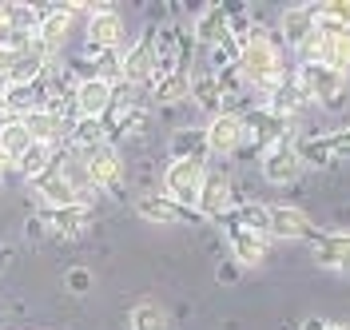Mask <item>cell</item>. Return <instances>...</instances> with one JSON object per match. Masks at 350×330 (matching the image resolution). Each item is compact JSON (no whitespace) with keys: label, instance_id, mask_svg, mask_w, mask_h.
Returning <instances> with one entry per match:
<instances>
[{"label":"cell","instance_id":"cell-1","mask_svg":"<svg viewBox=\"0 0 350 330\" xmlns=\"http://www.w3.org/2000/svg\"><path fill=\"white\" fill-rule=\"evenodd\" d=\"M286 68H291V60H286L279 36L259 32V36H255L251 44H243V52H239V76H243V84H247V92L271 96V92L279 88V80L286 76Z\"/></svg>","mask_w":350,"mask_h":330},{"label":"cell","instance_id":"cell-2","mask_svg":"<svg viewBox=\"0 0 350 330\" xmlns=\"http://www.w3.org/2000/svg\"><path fill=\"white\" fill-rule=\"evenodd\" d=\"M286 135H295L286 120H279L267 104H251V108H243V148L235 159H262Z\"/></svg>","mask_w":350,"mask_h":330},{"label":"cell","instance_id":"cell-3","mask_svg":"<svg viewBox=\"0 0 350 330\" xmlns=\"http://www.w3.org/2000/svg\"><path fill=\"white\" fill-rule=\"evenodd\" d=\"M104 52H124V16L111 4H88L84 20V60H96Z\"/></svg>","mask_w":350,"mask_h":330},{"label":"cell","instance_id":"cell-4","mask_svg":"<svg viewBox=\"0 0 350 330\" xmlns=\"http://www.w3.org/2000/svg\"><path fill=\"white\" fill-rule=\"evenodd\" d=\"M203 183H207V159H172L163 171V195L175 199L187 211H196Z\"/></svg>","mask_w":350,"mask_h":330},{"label":"cell","instance_id":"cell-5","mask_svg":"<svg viewBox=\"0 0 350 330\" xmlns=\"http://www.w3.org/2000/svg\"><path fill=\"white\" fill-rule=\"evenodd\" d=\"M295 76L306 88V96L323 108H342L347 104V76L327 64H295Z\"/></svg>","mask_w":350,"mask_h":330},{"label":"cell","instance_id":"cell-6","mask_svg":"<svg viewBox=\"0 0 350 330\" xmlns=\"http://www.w3.org/2000/svg\"><path fill=\"white\" fill-rule=\"evenodd\" d=\"M262 167V179L271 183V187H291V183H299L303 179V155H299V139L295 135H286L283 143H275L271 152L259 159Z\"/></svg>","mask_w":350,"mask_h":330},{"label":"cell","instance_id":"cell-7","mask_svg":"<svg viewBox=\"0 0 350 330\" xmlns=\"http://www.w3.org/2000/svg\"><path fill=\"white\" fill-rule=\"evenodd\" d=\"M239 191H235V179L227 167H207V183H203V195H199V219H223L235 203H239Z\"/></svg>","mask_w":350,"mask_h":330},{"label":"cell","instance_id":"cell-8","mask_svg":"<svg viewBox=\"0 0 350 330\" xmlns=\"http://www.w3.org/2000/svg\"><path fill=\"white\" fill-rule=\"evenodd\" d=\"M223 227V239H227V251H231V263L235 266H259L267 259V251H271V239L267 235H255V231H247L239 219H231V215H223L219 219Z\"/></svg>","mask_w":350,"mask_h":330},{"label":"cell","instance_id":"cell-9","mask_svg":"<svg viewBox=\"0 0 350 330\" xmlns=\"http://www.w3.org/2000/svg\"><path fill=\"white\" fill-rule=\"evenodd\" d=\"M84 167H88V179L96 191H108V195H120L124 191V155L116 148H96V152L84 155Z\"/></svg>","mask_w":350,"mask_h":330},{"label":"cell","instance_id":"cell-10","mask_svg":"<svg viewBox=\"0 0 350 330\" xmlns=\"http://www.w3.org/2000/svg\"><path fill=\"white\" fill-rule=\"evenodd\" d=\"M262 104L275 111L279 120H286V124H295V120H299V115H303L306 108H314V100L306 96V88L299 84V76H295V64L286 68V76L279 80V88L271 92V96H267Z\"/></svg>","mask_w":350,"mask_h":330},{"label":"cell","instance_id":"cell-11","mask_svg":"<svg viewBox=\"0 0 350 330\" xmlns=\"http://www.w3.org/2000/svg\"><path fill=\"white\" fill-rule=\"evenodd\" d=\"M207 152L219 155V159H235L243 148V111L239 115H231V111H219L211 115L207 124Z\"/></svg>","mask_w":350,"mask_h":330},{"label":"cell","instance_id":"cell-12","mask_svg":"<svg viewBox=\"0 0 350 330\" xmlns=\"http://www.w3.org/2000/svg\"><path fill=\"white\" fill-rule=\"evenodd\" d=\"M310 255L323 271H338L347 275L350 271V231H323L310 239Z\"/></svg>","mask_w":350,"mask_h":330},{"label":"cell","instance_id":"cell-13","mask_svg":"<svg viewBox=\"0 0 350 330\" xmlns=\"http://www.w3.org/2000/svg\"><path fill=\"white\" fill-rule=\"evenodd\" d=\"M120 68H124V84L128 88H152L155 84V56H152V32L144 36V40H135V44L124 52V60H120Z\"/></svg>","mask_w":350,"mask_h":330},{"label":"cell","instance_id":"cell-14","mask_svg":"<svg viewBox=\"0 0 350 330\" xmlns=\"http://www.w3.org/2000/svg\"><path fill=\"white\" fill-rule=\"evenodd\" d=\"M40 219L48 223V231H52V235H60V239H80L88 227H92L96 211H92V203H76V207H56V211L40 207Z\"/></svg>","mask_w":350,"mask_h":330},{"label":"cell","instance_id":"cell-15","mask_svg":"<svg viewBox=\"0 0 350 330\" xmlns=\"http://www.w3.org/2000/svg\"><path fill=\"white\" fill-rule=\"evenodd\" d=\"M135 211H139V219H148V223H203L199 219V211L179 207V203L167 199L163 191H148V195H139L135 199Z\"/></svg>","mask_w":350,"mask_h":330},{"label":"cell","instance_id":"cell-16","mask_svg":"<svg viewBox=\"0 0 350 330\" xmlns=\"http://www.w3.org/2000/svg\"><path fill=\"white\" fill-rule=\"evenodd\" d=\"M314 36V12H310V4H295V8H286L283 16H279V44L283 52H299Z\"/></svg>","mask_w":350,"mask_h":330},{"label":"cell","instance_id":"cell-17","mask_svg":"<svg viewBox=\"0 0 350 330\" xmlns=\"http://www.w3.org/2000/svg\"><path fill=\"white\" fill-rule=\"evenodd\" d=\"M111 96H116V88L108 80H100V76L80 80L76 84V115L80 120H104L111 111Z\"/></svg>","mask_w":350,"mask_h":330},{"label":"cell","instance_id":"cell-18","mask_svg":"<svg viewBox=\"0 0 350 330\" xmlns=\"http://www.w3.org/2000/svg\"><path fill=\"white\" fill-rule=\"evenodd\" d=\"M314 223L306 215L303 207H271V239H283V243H295V239H314Z\"/></svg>","mask_w":350,"mask_h":330},{"label":"cell","instance_id":"cell-19","mask_svg":"<svg viewBox=\"0 0 350 330\" xmlns=\"http://www.w3.org/2000/svg\"><path fill=\"white\" fill-rule=\"evenodd\" d=\"M60 152H64V148H60ZM32 187H36V195H40V203L48 207V211L84 203V199L76 195V187H72V183L64 179V171H60V159H56V163H52V171H48V176H40L36 183H32Z\"/></svg>","mask_w":350,"mask_h":330},{"label":"cell","instance_id":"cell-20","mask_svg":"<svg viewBox=\"0 0 350 330\" xmlns=\"http://www.w3.org/2000/svg\"><path fill=\"white\" fill-rule=\"evenodd\" d=\"M179 36H183V24H155L152 28V56H155V76L175 72L179 68Z\"/></svg>","mask_w":350,"mask_h":330},{"label":"cell","instance_id":"cell-21","mask_svg":"<svg viewBox=\"0 0 350 330\" xmlns=\"http://www.w3.org/2000/svg\"><path fill=\"white\" fill-rule=\"evenodd\" d=\"M104 143H108L104 120H76L64 135V152H72V155H88L96 148H104Z\"/></svg>","mask_w":350,"mask_h":330},{"label":"cell","instance_id":"cell-22","mask_svg":"<svg viewBox=\"0 0 350 330\" xmlns=\"http://www.w3.org/2000/svg\"><path fill=\"white\" fill-rule=\"evenodd\" d=\"M152 100L159 108H175V104H183V100H191V72H163V76H155L152 84Z\"/></svg>","mask_w":350,"mask_h":330},{"label":"cell","instance_id":"cell-23","mask_svg":"<svg viewBox=\"0 0 350 330\" xmlns=\"http://www.w3.org/2000/svg\"><path fill=\"white\" fill-rule=\"evenodd\" d=\"M191 104H199L207 111V120L223 111V92H219V80L211 68H196L191 72Z\"/></svg>","mask_w":350,"mask_h":330},{"label":"cell","instance_id":"cell-24","mask_svg":"<svg viewBox=\"0 0 350 330\" xmlns=\"http://www.w3.org/2000/svg\"><path fill=\"white\" fill-rule=\"evenodd\" d=\"M207 128L203 124H187L175 128L172 135V159H207Z\"/></svg>","mask_w":350,"mask_h":330},{"label":"cell","instance_id":"cell-25","mask_svg":"<svg viewBox=\"0 0 350 330\" xmlns=\"http://www.w3.org/2000/svg\"><path fill=\"white\" fill-rule=\"evenodd\" d=\"M310 12H314V32H350V0L310 4Z\"/></svg>","mask_w":350,"mask_h":330},{"label":"cell","instance_id":"cell-26","mask_svg":"<svg viewBox=\"0 0 350 330\" xmlns=\"http://www.w3.org/2000/svg\"><path fill=\"white\" fill-rule=\"evenodd\" d=\"M227 215L239 219L247 231H255V235H267V239H271V207H267V203H259V199H239Z\"/></svg>","mask_w":350,"mask_h":330},{"label":"cell","instance_id":"cell-27","mask_svg":"<svg viewBox=\"0 0 350 330\" xmlns=\"http://www.w3.org/2000/svg\"><path fill=\"white\" fill-rule=\"evenodd\" d=\"M28 148H32V135L24 128V120H4V128H0V152H4V159L16 167L28 155Z\"/></svg>","mask_w":350,"mask_h":330},{"label":"cell","instance_id":"cell-28","mask_svg":"<svg viewBox=\"0 0 350 330\" xmlns=\"http://www.w3.org/2000/svg\"><path fill=\"white\" fill-rule=\"evenodd\" d=\"M60 148H64V143H60ZM60 148H48V143H32V148H28V155H24L21 163H16V171H21V176L28 179V183H36L40 176H48V171H52V163L60 159Z\"/></svg>","mask_w":350,"mask_h":330},{"label":"cell","instance_id":"cell-29","mask_svg":"<svg viewBox=\"0 0 350 330\" xmlns=\"http://www.w3.org/2000/svg\"><path fill=\"white\" fill-rule=\"evenodd\" d=\"M60 171H64V179L72 183V187H76V195L84 199V203H92V195H96V187H92V179H88L84 155L60 152Z\"/></svg>","mask_w":350,"mask_h":330},{"label":"cell","instance_id":"cell-30","mask_svg":"<svg viewBox=\"0 0 350 330\" xmlns=\"http://www.w3.org/2000/svg\"><path fill=\"white\" fill-rule=\"evenodd\" d=\"M131 330H172V318H167V310L159 307L155 299H144L131 310Z\"/></svg>","mask_w":350,"mask_h":330},{"label":"cell","instance_id":"cell-31","mask_svg":"<svg viewBox=\"0 0 350 330\" xmlns=\"http://www.w3.org/2000/svg\"><path fill=\"white\" fill-rule=\"evenodd\" d=\"M299 155H303V167H330L334 152H330V135H306L299 139Z\"/></svg>","mask_w":350,"mask_h":330},{"label":"cell","instance_id":"cell-32","mask_svg":"<svg viewBox=\"0 0 350 330\" xmlns=\"http://www.w3.org/2000/svg\"><path fill=\"white\" fill-rule=\"evenodd\" d=\"M64 286H68V294H88L92 290V271L88 266H72L64 275Z\"/></svg>","mask_w":350,"mask_h":330},{"label":"cell","instance_id":"cell-33","mask_svg":"<svg viewBox=\"0 0 350 330\" xmlns=\"http://www.w3.org/2000/svg\"><path fill=\"white\" fill-rule=\"evenodd\" d=\"M330 135V152H334V159H350V132L342 128V132H327Z\"/></svg>","mask_w":350,"mask_h":330},{"label":"cell","instance_id":"cell-34","mask_svg":"<svg viewBox=\"0 0 350 330\" xmlns=\"http://www.w3.org/2000/svg\"><path fill=\"white\" fill-rule=\"evenodd\" d=\"M24 235H28V243H40L44 235H48V223L40 219V211H36V215H28V223H24Z\"/></svg>","mask_w":350,"mask_h":330},{"label":"cell","instance_id":"cell-35","mask_svg":"<svg viewBox=\"0 0 350 330\" xmlns=\"http://www.w3.org/2000/svg\"><path fill=\"white\" fill-rule=\"evenodd\" d=\"M303 330H350V322H327V318H306Z\"/></svg>","mask_w":350,"mask_h":330},{"label":"cell","instance_id":"cell-36","mask_svg":"<svg viewBox=\"0 0 350 330\" xmlns=\"http://www.w3.org/2000/svg\"><path fill=\"white\" fill-rule=\"evenodd\" d=\"M12 60H16V52H12V48H4V44H0V76H4L8 68H12Z\"/></svg>","mask_w":350,"mask_h":330},{"label":"cell","instance_id":"cell-37","mask_svg":"<svg viewBox=\"0 0 350 330\" xmlns=\"http://www.w3.org/2000/svg\"><path fill=\"white\" fill-rule=\"evenodd\" d=\"M235 271H239V266H235V263H227L223 271H219V279H223V283H231V279H235Z\"/></svg>","mask_w":350,"mask_h":330},{"label":"cell","instance_id":"cell-38","mask_svg":"<svg viewBox=\"0 0 350 330\" xmlns=\"http://www.w3.org/2000/svg\"><path fill=\"white\" fill-rule=\"evenodd\" d=\"M8 171H12V163L4 159V152H0V183H4V176H8Z\"/></svg>","mask_w":350,"mask_h":330},{"label":"cell","instance_id":"cell-39","mask_svg":"<svg viewBox=\"0 0 350 330\" xmlns=\"http://www.w3.org/2000/svg\"><path fill=\"white\" fill-rule=\"evenodd\" d=\"M4 263H8V247H0V271H4Z\"/></svg>","mask_w":350,"mask_h":330},{"label":"cell","instance_id":"cell-40","mask_svg":"<svg viewBox=\"0 0 350 330\" xmlns=\"http://www.w3.org/2000/svg\"><path fill=\"white\" fill-rule=\"evenodd\" d=\"M347 132H350V124H347Z\"/></svg>","mask_w":350,"mask_h":330}]
</instances>
